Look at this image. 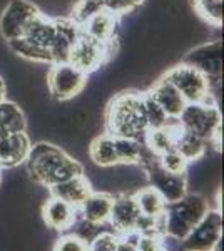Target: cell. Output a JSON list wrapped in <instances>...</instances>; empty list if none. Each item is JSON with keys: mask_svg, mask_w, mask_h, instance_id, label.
Masks as SVG:
<instances>
[{"mask_svg": "<svg viewBox=\"0 0 224 251\" xmlns=\"http://www.w3.org/2000/svg\"><path fill=\"white\" fill-rule=\"evenodd\" d=\"M7 49H9L14 55L25 60V62L42 64V66H47V64L50 66L52 64V55L49 49L35 46V44L28 42V40L24 37L9 40V42H7Z\"/></svg>", "mask_w": 224, "mask_h": 251, "instance_id": "cell-24", "label": "cell"}, {"mask_svg": "<svg viewBox=\"0 0 224 251\" xmlns=\"http://www.w3.org/2000/svg\"><path fill=\"white\" fill-rule=\"evenodd\" d=\"M117 29H119V17L105 9L89 17L84 24H80V32L84 35L102 44L116 40Z\"/></svg>", "mask_w": 224, "mask_h": 251, "instance_id": "cell-17", "label": "cell"}, {"mask_svg": "<svg viewBox=\"0 0 224 251\" xmlns=\"http://www.w3.org/2000/svg\"><path fill=\"white\" fill-rule=\"evenodd\" d=\"M116 141V152L119 164L134 166L139 164L142 152H144V141L134 137H114Z\"/></svg>", "mask_w": 224, "mask_h": 251, "instance_id": "cell-26", "label": "cell"}, {"mask_svg": "<svg viewBox=\"0 0 224 251\" xmlns=\"http://www.w3.org/2000/svg\"><path fill=\"white\" fill-rule=\"evenodd\" d=\"M184 131L202 137L207 144L219 151L223 146V121L221 107L204 102H187L177 117Z\"/></svg>", "mask_w": 224, "mask_h": 251, "instance_id": "cell-4", "label": "cell"}, {"mask_svg": "<svg viewBox=\"0 0 224 251\" xmlns=\"http://www.w3.org/2000/svg\"><path fill=\"white\" fill-rule=\"evenodd\" d=\"M134 200H136V204L139 208V211L142 216L150 218V220L159 221L162 218V214L166 211V201L164 198L159 194L152 186H144V188L137 189L136 193L132 194Z\"/></svg>", "mask_w": 224, "mask_h": 251, "instance_id": "cell-23", "label": "cell"}, {"mask_svg": "<svg viewBox=\"0 0 224 251\" xmlns=\"http://www.w3.org/2000/svg\"><path fill=\"white\" fill-rule=\"evenodd\" d=\"M223 238V214L219 209H209L206 216L179 241L182 251H213Z\"/></svg>", "mask_w": 224, "mask_h": 251, "instance_id": "cell-10", "label": "cell"}, {"mask_svg": "<svg viewBox=\"0 0 224 251\" xmlns=\"http://www.w3.org/2000/svg\"><path fill=\"white\" fill-rule=\"evenodd\" d=\"M146 0H104L105 10L112 12L117 17H124V15H131L137 9L144 5Z\"/></svg>", "mask_w": 224, "mask_h": 251, "instance_id": "cell-31", "label": "cell"}, {"mask_svg": "<svg viewBox=\"0 0 224 251\" xmlns=\"http://www.w3.org/2000/svg\"><path fill=\"white\" fill-rule=\"evenodd\" d=\"M27 131V116L15 100L0 102V136Z\"/></svg>", "mask_w": 224, "mask_h": 251, "instance_id": "cell-21", "label": "cell"}, {"mask_svg": "<svg viewBox=\"0 0 224 251\" xmlns=\"http://www.w3.org/2000/svg\"><path fill=\"white\" fill-rule=\"evenodd\" d=\"M40 14V9L32 0H9L0 14V35L5 42L20 39L25 34L28 24Z\"/></svg>", "mask_w": 224, "mask_h": 251, "instance_id": "cell-9", "label": "cell"}, {"mask_svg": "<svg viewBox=\"0 0 224 251\" xmlns=\"http://www.w3.org/2000/svg\"><path fill=\"white\" fill-rule=\"evenodd\" d=\"M7 99V80L0 75V102Z\"/></svg>", "mask_w": 224, "mask_h": 251, "instance_id": "cell-33", "label": "cell"}, {"mask_svg": "<svg viewBox=\"0 0 224 251\" xmlns=\"http://www.w3.org/2000/svg\"><path fill=\"white\" fill-rule=\"evenodd\" d=\"M181 62L196 67L207 79H219L223 75V40L216 37L191 47Z\"/></svg>", "mask_w": 224, "mask_h": 251, "instance_id": "cell-11", "label": "cell"}, {"mask_svg": "<svg viewBox=\"0 0 224 251\" xmlns=\"http://www.w3.org/2000/svg\"><path fill=\"white\" fill-rule=\"evenodd\" d=\"M87 154L92 164L99 166V168L119 166V159H117L116 152V141H114V136H111L109 132L94 137L87 148Z\"/></svg>", "mask_w": 224, "mask_h": 251, "instance_id": "cell-20", "label": "cell"}, {"mask_svg": "<svg viewBox=\"0 0 224 251\" xmlns=\"http://www.w3.org/2000/svg\"><path fill=\"white\" fill-rule=\"evenodd\" d=\"M54 24L55 35L50 47H49L52 55V64L67 62L69 52H71L74 42L80 35V25L75 24L69 15H66V17H54Z\"/></svg>", "mask_w": 224, "mask_h": 251, "instance_id": "cell-12", "label": "cell"}, {"mask_svg": "<svg viewBox=\"0 0 224 251\" xmlns=\"http://www.w3.org/2000/svg\"><path fill=\"white\" fill-rule=\"evenodd\" d=\"M104 9H105L104 0H74L69 17L80 25V24H84L89 17H92V15H96L97 12H100Z\"/></svg>", "mask_w": 224, "mask_h": 251, "instance_id": "cell-29", "label": "cell"}, {"mask_svg": "<svg viewBox=\"0 0 224 251\" xmlns=\"http://www.w3.org/2000/svg\"><path fill=\"white\" fill-rule=\"evenodd\" d=\"M141 102H142V112H144V119H146V124H148V129L164 127L171 121L168 114L162 111V107L152 99V96H150L148 91L141 92Z\"/></svg>", "mask_w": 224, "mask_h": 251, "instance_id": "cell-28", "label": "cell"}, {"mask_svg": "<svg viewBox=\"0 0 224 251\" xmlns=\"http://www.w3.org/2000/svg\"><path fill=\"white\" fill-rule=\"evenodd\" d=\"M162 75L181 92L186 102H204L221 107L209 94V79L196 67L186 62H179L176 66L168 67V71Z\"/></svg>", "mask_w": 224, "mask_h": 251, "instance_id": "cell-5", "label": "cell"}, {"mask_svg": "<svg viewBox=\"0 0 224 251\" xmlns=\"http://www.w3.org/2000/svg\"><path fill=\"white\" fill-rule=\"evenodd\" d=\"M105 127L114 137L144 139L149 131L142 112L141 92L122 91L109 100L105 109Z\"/></svg>", "mask_w": 224, "mask_h": 251, "instance_id": "cell-2", "label": "cell"}, {"mask_svg": "<svg viewBox=\"0 0 224 251\" xmlns=\"http://www.w3.org/2000/svg\"><path fill=\"white\" fill-rule=\"evenodd\" d=\"M32 141L27 131L0 136V168H15L25 163Z\"/></svg>", "mask_w": 224, "mask_h": 251, "instance_id": "cell-14", "label": "cell"}, {"mask_svg": "<svg viewBox=\"0 0 224 251\" xmlns=\"http://www.w3.org/2000/svg\"><path fill=\"white\" fill-rule=\"evenodd\" d=\"M114 204V196L109 193H91L79 206V218L89 225L100 226L109 221Z\"/></svg>", "mask_w": 224, "mask_h": 251, "instance_id": "cell-18", "label": "cell"}, {"mask_svg": "<svg viewBox=\"0 0 224 251\" xmlns=\"http://www.w3.org/2000/svg\"><path fill=\"white\" fill-rule=\"evenodd\" d=\"M117 44H119L117 39L107 44L97 42V40L87 37L80 32L79 39L75 40L71 52H69L67 62L77 67L80 72H84L85 75H91L116 55Z\"/></svg>", "mask_w": 224, "mask_h": 251, "instance_id": "cell-6", "label": "cell"}, {"mask_svg": "<svg viewBox=\"0 0 224 251\" xmlns=\"http://www.w3.org/2000/svg\"><path fill=\"white\" fill-rule=\"evenodd\" d=\"M148 92L152 96V99L156 100L159 106L162 107V111L168 114L169 119H177L181 116L182 109L187 104L184 97L181 96V92L164 75H161L157 80H154Z\"/></svg>", "mask_w": 224, "mask_h": 251, "instance_id": "cell-16", "label": "cell"}, {"mask_svg": "<svg viewBox=\"0 0 224 251\" xmlns=\"http://www.w3.org/2000/svg\"><path fill=\"white\" fill-rule=\"evenodd\" d=\"M25 166L32 179L44 188H50L77 174H84V166L74 156L47 141L30 146Z\"/></svg>", "mask_w": 224, "mask_h": 251, "instance_id": "cell-1", "label": "cell"}, {"mask_svg": "<svg viewBox=\"0 0 224 251\" xmlns=\"http://www.w3.org/2000/svg\"><path fill=\"white\" fill-rule=\"evenodd\" d=\"M42 216L49 228L57 231H67L79 218V208L69 204L60 198L50 196L42 206Z\"/></svg>", "mask_w": 224, "mask_h": 251, "instance_id": "cell-15", "label": "cell"}, {"mask_svg": "<svg viewBox=\"0 0 224 251\" xmlns=\"http://www.w3.org/2000/svg\"><path fill=\"white\" fill-rule=\"evenodd\" d=\"M141 211L136 204L132 194H121V196H114L112 211L109 216V223L112 228L119 234H125L136 231L137 225L141 221Z\"/></svg>", "mask_w": 224, "mask_h": 251, "instance_id": "cell-13", "label": "cell"}, {"mask_svg": "<svg viewBox=\"0 0 224 251\" xmlns=\"http://www.w3.org/2000/svg\"><path fill=\"white\" fill-rule=\"evenodd\" d=\"M193 10L206 25L221 29L223 25V0H191Z\"/></svg>", "mask_w": 224, "mask_h": 251, "instance_id": "cell-27", "label": "cell"}, {"mask_svg": "<svg viewBox=\"0 0 224 251\" xmlns=\"http://www.w3.org/2000/svg\"><path fill=\"white\" fill-rule=\"evenodd\" d=\"M54 35H55L54 17H49L47 14H44V12L40 10V14L37 17L28 24L25 34H24L22 37L39 47L49 49L52 44V40H54Z\"/></svg>", "mask_w": 224, "mask_h": 251, "instance_id": "cell-22", "label": "cell"}, {"mask_svg": "<svg viewBox=\"0 0 224 251\" xmlns=\"http://www.w3.org/2000/svg\"><path fill=\"white\" fill-rule=\"evenodd\" d=\"M209 209L204 196L187 193L179 201L166 204V211L161 218V234L174 241L184 240Z\"/></svg>", "mask_w": 224, "mask_h": 251, "instance_id": "cell-3", "label": "cell"}, {"mask_svg": "<svg viewBox=\"0 0 224 251\" xmlns=\"http://www.w3.org/2000/svg\"><path fill=\"white\" fill-rule=\"evenodd\" d=\"M139 166L144 169L149 179V186L164 198L166 203L179 201L187 194V176L186 174L169 173L157 163V156L152 152H146Z\"/></svg>", "mask_w": 224, "mask_h": 251, "instance_id": "cell-8", "label": "cell"}, {"mask_svg": "<svg viewBox=\"0 0 224 251\" xmlns=\"http://www.w3.org/2000/svg\"><path fill=\"white\" fill-rule=\"evenodd\" d=\"M207 141H204L202 137H199L196 134L189 131H184L181 127V132H179L176 144H174V149L177 152H181V156L184 157L187 163H196V161H201L202 157L206 156L207 152Z\"/></svg>", "mask_w": 224, "mask_h": 251, "instance_id": "cell-25", "label": "cell"}, {"mask_svg": "<svg viewBox=\"0 0 224 251\" xmlns=\"http://www.w3.org/2000/svg\"><path fill=\"white\" fill-rule=\"evenodd\" d=\"M0 169H2V168H0Z\"/></svg>", "mask_w": 224, "mask_h": 251, "instance_id": "cell-34", "label": "cell"}, {"mask_svg": "<svg viewBox=\"0 0 224 251\" xmlns=\"http://www.w3.org/2000/svg\"><path fill=\"white\" fill-rule=\"evenodd\" d=\"M54 251H89V243L75 233L66 234L55 241Z\"/></svg>", "mask_w": 224, "mask_h": 251, "instance_id": "cell-32", "label": "cell"}, {"mask_svg": "<svg viewBox=\"0 0 224 251\" xmlns=\"http://www.w3.org/2000/svg\"><path fill=\"white\" fill-rule=\"evenodd\" d=\"M89 75L80 72L69 62L50 64L46 75V86L50 99L57 102H67L75 99L87 87Z\"/></svg>", "mask_w": 224, "mask_h": 251, "instance_id": "cell-7", "label": "cell"}, {"mask_svg": "<svg viewBox=\"0 0 224 251\" xmlns=\"http://www.w3.org/2000/svg\"><path fill=\"white\" fill-rule=\"evenodd\" d=\"M49 191H50V196L60 198V200L67 201L69 204L79 208L85 201V198L92 193V186L85 174H77V176L69 177L62 183L50 186Z\"/></svg>", "mask_w": 224, "mask_h": 251, "instance_id": "cell-19", "label": "cell"}, {"mask_svg": "<svg viewBox=\"0 0 224 251\" xmlns=\"http://www.w3.org/2000/svg\"><path fill=\"white\" fill-rule=\"evenodd\" d=\"M157 163L161 164V168H164L169 173H177V174H186L187 166L189 163L181 156V152H177L176 149H169L164 154L157 156Z\"/></svg>", "mask_w": 224, "mask_h": 251, "instance_id": "cell-30", "label": "cell"}]
</instances>
